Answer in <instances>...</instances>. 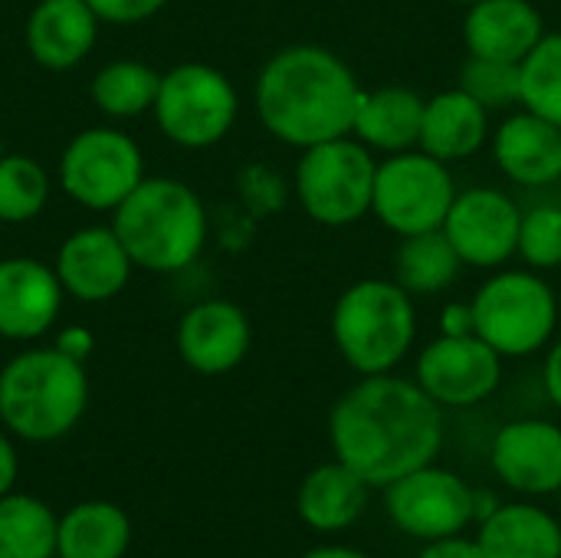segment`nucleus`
Returning <instances> with one entry per match:
<instances>
[{
	"instance_id": "obj_1",
	"label": "nucleus",
	"mask_w": 561,
	"mask_h": 558,
	"mask_svg": "<svg viewBox=\"0 0 561 558\" xmlns=\"http://www.w3.org/2000/svg\"><path fill=\"white\" fill-rule=\"evenodd\" d=\"M329 437L339 464L355 470L368 487H391L437 460L444 414L417 382L391 372L365 375L332 408Z\"/></svg>"
},
{
	"instance_id": "obj_2",
	"label": "nucleus",
	"mask_w": 561,
	"mask_h": 558,
	"mask_svg": "<svg viewBox=\"0 0 561 558\" xmlns=\"http://www.w3.org/2000/svg\"><path fill=\"white\" fill-rule=\"evenodd\" d=\"M362 92L365 86L339 53L319 43H293L263 62L253 102L263 128L302 151L352 135Z\"/></svg>"
},
{
	"instance_id": "obj_3",
	"label": "nucleus",
	"mask_w": 561,
	"mask_h": 558,
	"mask_svg": "<svg viewBox=\"0 0 561 558\" xmlns=\"http://www.w3.org/2000/svg\"><path fill=\"white\" fill-rule=\"evenodd\" d=\"M112 214V230L138 270L181 273L207 247V207L178 178H145Z\"/></svg>"
},
{
	"instance_id": "obj_4",
	"label": "nucleus",
	"mask_w": 561,
	"mask_h": 558,
	"mask_svg": "<svg viewBox=\"0 0 561 558\" xmlns=\"http://www.w3.org/2000/svg\"><path fill=\"white\" fill-rule=\"evenodd\" d=\"M89 401V378L79 358L53 349H30L0 372V421L23 441L43 444L69 434Z\"/></svg>"
},
{
	"instance_id": "obj_5",
	"label": "nucleus",
	"mask_w": 561,
	"mask_h": 558,
	"mask_svg": "<svg viewBox=\"0 0 561 558\" xmlns=\"http://www.w3.org/2000/svg\"><path fill=\"white\" fill-rule=\"evenodd\" d=\"M417 339L414 296L394 280H358L335 299L332 342L352 372L388 375L394 372Z\"/></svg>"
},
{
	"instance_id": "obj_6",
	"label": "nucleus",
	"mask_w": 561,
	"mask_h": 558,
	"mask_svg": "<svg viewBox=\"0 0 561 558\" xmlns=\"http://www.w3.org/2000/svg\"><path fill=\"white\" fill-rule=\"evenodd\" d=\"M470 306L477 335L503 358L536 355L559 329V296L552 283L529 266L493 270V276L473 293Z\"/></svg>"
},
{
	"instance_id": "obj_7",
	"label": "nucleus",
	"mask_w": 561,
	"mask_h": 558,
	"mask_svg": "<svg viewBox=\"0 0 561 558\" xmlns=\"http://www.w3.org/2000/svg\"><path fill=\"white\" fill-rule=\"evenodd\" d=\"M378 158L355 135L302 148L293 191L309 220L319 227H352L371 214Z\"/></svg>"
},
{
	"instance_id": "obj_8",
	"label": "nucleus",
	"mask_w": 561,
	"mask_h": 558,
	"mask_svg": "<svg viewBox=\"0 0 561 558\" xmlns=\"http://www.w3.org/2000/svg\"><path fill=\"white\" fill-rule=\"evenodd\" d=\"M154 122L181 148L201 151L220 145L240 115V95L227 72L207 62H181L161 72Z\"/></svg>"
},
{
	"instance_id": "obj_9",
	"label": "nucleus",
	"mask_w": 561,
	"mask_h": 558,
	"mask_svg": "<svg viewBox=\"0 0 561 558\" xmlns=\"http://www.w3.org/2000/svg\"><path fill=\"white\" fill-rule=\"evenodd\" d=\"M454 197L457 181L450 164L421 148L385 155L378 161L371 214L398 237L440 230Z\"/></svg>"
},
{
	"instance_id": "obj_10",
	"label": "nucleus",
	"mask_w": 561,
	"mask_h": 558,
	"mask_svg": "<svg viewBox=\"0 0 561 558\" xmlns=\"http://www.w3.org/2000/svg\"><path fill=\"white\" fill-rule=\"evenodd\" d=\"M59 187L85 210H115L141 181L145 158L131 135L118 128H85L59 155Z\"/></svg>"
},
{
	"instance_id": "obj_11",
	"label": "nucleus",
	"mask_w": 561,
	"mask_h": 558,
	"mask_svg": "<svg viewBox=\"0 0 561 558\" xmlns=\"http://www.w3.org/2000/svg\"><path fill=\"white\" fill-rule=\"evenodd\" d=\"M519 220L523 207L503 187L477 184L457 191L440 230L454 243L463 266L500 270L516 257Z\"/></svg>"
},
{
	"instance_id": "obj_12",
	"label": "nucleus",
	"mask_w": 561,
	"mask_h": 558,
	"mask_svg": "<svg viewBox=\"0 0 561 558\" xmlns=\"http://www.w3.org/2000/svg\"><path fill=\"white\" fill-rule=\"evenodd\" d=\"M414 382L440 408H473L503 382V355L473 335H437L421 349Z\"/></svg>"
},
{
	"instance_id": "obj_13",
	"label": "nucleus",
	"mask_w": 561,
	"mask_h": 558,
	"mask_svg": "<svg viewBox=\"0 0 561 558\" xmlns=\"http://www.w3.org/2000/svg\"><path fill=\"white\" fill-rule=\"evenodd\" d=\"M388 516L391 523L417 539H447L460 536L473 520V490L450 470L434 464L394 480L388 487Z\"/></svg>"
},
{
	"instance_id": "obj_14",
	"label": "nucleus",
	"mask_w": 561,
	"mask_h": 558,
	"mask_svg": "<svg viewBox=\"0 0 561 558\" xmlns=\"http://www.w3.org/2000/svg\"><path fill=\"white\" fill-rule=\"evenodd\" d=\"M66 296L79 303H108L131 280V257L112 227H82L59 243L53 263Z\"/></svg>"
},
{
	"instance_id": "obj_15",
	"label": "nucleus",
	"mask_w": 561,
	"mask_h": 558,
	"mask_svg": "<svg viewBox=\"0 0 561 558\" xmlns=\"http://www.w3.org/2000/svg\"><path fill=\"white\" fill-rule=\"evenodd\" d=\"M253 342L250 316L230 299H204L178 322V352L197 375L233 372Z\"/></svg>"
},
{
	"instance_id": "obj_16",
	"label": "nucleus",
	"mask_w": 561,
	"mask_h": 558,
	"mask_svg": "<svg viewBox=\"0 0 561 558\" xmlns=\"http://www.w3.org/2000/svg\"><path fill=\"white\" fill-rule=\"evenodd\" d=\"M62 283L56 270L36 257L0 260V335L30 342L56 326L62 309Z\"/></svg>"
},
{
	"instance_id": "obj_17",
	"label": "nucleus",
	"mask_w": 561,
	"mask_h": 558,
	"mask_svg": "<svg viewBox=\"0 0 561 558\" xmlns=\"http://www.w3.org/2000/svg\"><path fill=\"white\" fill-rule=\"evenodd\" d=\"M490 460L510 490L549 497L561 490V428L536 418L513 421L493 437Z\"/></svg>"
},
{
	"instance_id": "obj_18",
	"label": "nucleus",
	"mask_w": 561,
	"mask_h": 558,
	"mask_svg": "<svg viewBox=\"0 0 561 558\" xmlns=\"http://www.w3.org/2000/svg\"><path fill=\"white\" fill-rule=\"evenodd\" d=\"M490 151L503 178L519 187H549L561 181V125L519 109L490 135Z\"/></svg>"
},
{
	"instance_id": "obj_19",
	"label": "nucleus",
	"mask_w": 561,
	"mask_h": 558,
	"mask_svg": "<svg viewBox=\"0 0 561 558\" xmlns=\"http://www.w3.org/2000/svg\"><path fill=\"white\" fill-rule=\"evenodd\" d=\"M546 36V20L533 0H477L463 16V43L470 56L523 62Z\"/></svg>"
},
{
	"instance_id": "obj_20",
	"label": "nucleus",
	"mask_w": 561,
	"mask_h": 558,
	"mask_svg": "<svg viewBox=\"0 0 561 558\" xmlns=\"http://www.w3.org/2000/svg\"><path fill=\"white\" fill-rule=\"evenodd\" d=\"M99 23L85 0H39L23 30L26 49L43 69L66 72L92 53Z\"/></svg>"
},
{
	"instance_id": "obj_21",
	"label": "nucleus",
	"mask_w": 561,
	"mask_h": 558,
	"mask_svg": "<svg viewBox=\"0 0 561 558\" xmlns=\"http://www.w3.org/2000/svg\"><path fill=\"white\" fill-rule=\"evenodd\" d=\"M490 112L460 86L444 89L424 102V125L417 148L444 164L467 161L490 145Z\"/></svg>"
},
{
	"instance_id": "obj_22",
	"label": "nucleus",
	"mask_w": 561,
	"mask_h": 558,
	"mask_svg": "<svg viewBox=\"0 0 561 558\" xmlns=\"http://www.w3.org/2000/svg\"><path fill=\"white\" fill-rule=\"evenodd\" d=\"M424 95L408 86H378L365 89L352 135L371 148L375 155H398L411 151L421 141L424 125Z\"/></svg>"
},
{
	"instance_id": "obj_23",
	"label": "nucleus",
	"mask_w": 561,
	"mask_h": 558,
	"mask_svg": "<svg viewBox=\"0 0 561 558\" xmlns=\"http://www.w3.org/2000/svg\"><path fill=\"white\" fill-rule=\"evenodd\" d=\"M483 558H561V526L539 506H496L480 529Z\"/></svg>"
},
{
	"instance_id": "obj_24",
	"label": "nucleus",
	"mask_w": 561,
	"mask_h": 558,
	"mask_svg": "<svg viewBox=\"0 0 561 558\" xmlns=\"http://www.w3.org/2000/svg\"><path fill=\"white\" fill-rule=\"evenodd\" d=\"M299 516L319 533L348 529L368 503V483L345 464L316 467L299 487Z\"/></svg>"
},
{
	"instance_id": "obj_25",
	"label": "nucleus",
	"mask_w": 561,
	"mask_h": 558,
	"mask_svg": "<svg viewBox=\"0 0 561 558\" xmlns=\"http://www.w3.org/2000/svg\"><path fill=\"white\" fill-rule=\"evenodd\" d=\"M460 270H463V260L457 257L444 230L401 237L394 250V283L414 299L447 293L457 283Z\"/></svg>"
},
{
	"instance_id": "obj_26",
	"label": "nucleus",
	"mask_w": 561,
	"mask_h": 558,
	"mask_svg": "<svg viewBox=\"0 0 561 558\" xmlns=\"http://www.w3.org/2000/svg\"><path fill=\"white\" fill-rule=\"evenodd\" d=\"M131 539L128 516L112 503H82L59 520V558H122Z\"/></svg>"
},
{
	"instance_id": "obj_27",
	"label": "nucleus",
	"mask_w": 561,
	"mask_h": 558,
	"mask_svg": "<svg viewBox=\"0 0 561 558\" xmlns=\"http://www.w3.org/2000/svg\"><path fill=\"white\" fill-rule=\"evenodd\" d=\"M161 72L141 59L105 62L89 86L92 105L108 118H138L154 109Z\"/></svg>"
},
{
	"instance_id": "obj_28",
	"label": "nucleus",
	"mask_w": 561,
	"mask_h": 558,
	"mask_svg": "<svg viewBox=\"0 0 561 558\" xmlns=\"http://www.w3.org/2000/svg\"><path fill=\"white\" fill-rule=\"evenodd\" d=\"M59 523L33 497H0V558H53Z\"/></svg>"
},
{
	"instance_id": "obj_29",
	"label": "nucleus",
	"mask_w": 561,
	"mask_h": 558,
	"mask_svg": "<svg viewBox=\"0 0 561 558\" xmlns=\"http://www.w3.org/2000/svg\"><path fill=\"white\" fill-rule=\"evenodd\" d=\"M519 109L561 125V33H546L519 62Z\"/></svg>"
},
{
	"instance_id": "obj_30",
	"label": "nucleus",
	"mask_w": 561,
	"mask_h": 558,
	"mask_svg": "<svg viewBox=\"0 0 561 558\" xmlns=\"http://www.w3.org/2000/svg\"><path fill=\"white\" fill-rule=\"evenodd\" d=\"M49 201V174L30 155H0V224H30Z\"/></svg>"
},
{
	"instance_id": "obj_31",
	"label": "nucleus",
	"mask_w": 561,
	"mask_h": 558,
	"mask_svg": "<svg viewBox=\"0 0 561 558\" xmlns=\"http://www.w3.org/2000/svg\"><path fill=\"white\" fill-rule=\"evenodd\" d=\"M457 86L477 99L486 112L519 109V62L467 56L457 76Z\"/></svg>"
},
{
	"instance_id": "obj_32",
	"label": "nucleus",
	"mask_w": 561,
	"mask_h": 558,
	"mask_svg": "<svg viewBox=\"0 0 561 558\" xmlns=\"http://www.w3.org/2000/svg\"><path fill=\"white\" fill-rule=\"evenodd\" d=\"M516 257L536 270V273H549L561 266V204H533L523 210L519 220V243H516Z\"/></svg>"
},
{
	"instance_id": "obj_33",
	"label": "nucleus",
	"mask_w": 561,
	"mask_h": 558,
	"mask_svg": "<svg viewBox=\"0 0 561 558\" xmlns=\"http://www.w3.org/2000/svg\"><path fill=\"white\" fill-rule=\"evenodd\" d=\"M102 23H141L164 10L168 0H85Z\"/></svg>"
},
{
	"instance_id": "obj_34",
	"label": "nucleus",
	"mask_w": 561,
	"mask_h": 558,
	"mask_svg": "<svg viewBox=\"0 0 561 558\" xmlns=\"http://www.w3.org/2000/svg\"><path fill=\"white\" fill-rule=\"evenodd\" d=\"M473 306L470 303H450L440 312V335H473Z\"/></svg>"
},
{
	"instance_id": "obj_35",
	"label": "nucleus",
	"mask_w": 561,
	"mask_h": 558,
	"mask_svg": "<svg viewBox=\"0 0 561 558\" xmlns=\"http://www.w3.org/2000/svg\"><path fill=\"white\" fill-rule=\"evenodd\" d=\"M421 558H483L480 543L460 539V536H447V539H434Z\"/></svg>"
},
{
	"instance_id": "obj_36",
	"label": "nucleus",
	"mask_w": 561,
	"mask_h": 558,
	"mask_svg": "<svg viewBox=\"0 0 561 558\" xmlns=\"http://www.w3.org/2000/svg\"><path fill=\"white\" fill-rule=\"evenodd\" d=\"M542 385H546V395L549 401L561 408V339L552 342L549 355H546V365H542Z\"/></svg>"
},
{
	"instance_id": "obj_37",
	"label": "nucleus",
	"mask_w": 561,
	"mask_h": 558,
	"mask_svg": "<svg viewBox=\"0 0 561 558\" xmlns=\"http://www.w3.org/2000/svg\"><path fill=\"white\" fill-rule=\"evenodd\" d=\"M56 349L59 352H66L69 358H85L89 352H92V335L85 332V329H66L59 339H56Z\"/></svg>"
},
{
	"instance_id": "obj_38",
	"label": "nucleus",
	"mask_w": 561,
	"mask_h": 558,
	"mask_svg": "<svg viewBox=\"0 0 561 558\" xmlns=\"http://www.w3.org/2000/svg\"><path fill=\"white\" fill-rule=\"evenodd\" d=\"M16 480V454H13V444L0 434V497L10 493Z\"/></svg>"
},
{
	"instance_id": "obj_39",
	"label": "nucleus",
	"mask_w": 561,
	"mask_h": 558,
	"mask_svg": "<svg viewBox=\"0 0 561 558\" xmlns=\"http://www.w3.org/2000/svg\"><path fill=\"white\" fill-rule=\"evenodd\" d=\"M306 558H368V556H362V553H355V549L332 546V549H316V553H309Z\"/></svg>"
},
{
	"instance_id": "obj_40",
	"label": "nucleus",
	"mask_w": 561,
	"mask_h": 558,
	"mask_svg": "<svg viewBox=\"0 0 561 558\" xmlns=\"http://www.w3.org/2000/svg\"><path fill=\"white\" fill-rule=\"evenodd\" d=\"M450 3H463V7H470V3H477V0H450Z\"/></svg>"
},
{
	"instance_id": "obj_41",
	"label": "nucleus",
	"mask_w": 561,
	"mask_h": 558,
	"mask_svg": "<svg viewBox=\"0 0 561 558\" xmlns=\"http://www.w3.org/2000/svg\"><path fill=\"white\" fill-rule=\"evenodd\" d=\"M0 155H3V151H0Z\"/></svg>"
}]
</instances>
